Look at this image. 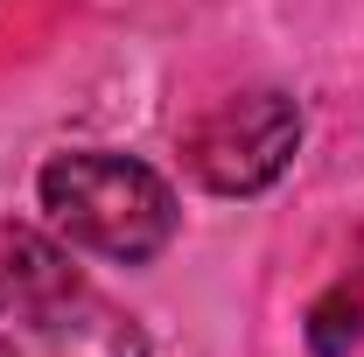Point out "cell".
<instances>
[{"instance_id": "6da1fadb", "label": "cell", "mask_w": 364, "mask_h": 357, "mask_svg": "<svg viewBox=\"0 0 364 357\" xmlns=\"http://www.w3.org/2000/svg\"><path fill=\"white\" fill-rule=\"evenodd\" d=\"M0 357H147V329L56 238L0 224Z\"/></svg>"}, {"instance_id": "7a4b0ae2", "label": "cell", "mask_w": 364, "mask_h": 357, "mask_svg": "<svg viewBox=\"0 0 364 357\" xmlns=\"http://www.w3.org/2000/svg\"><path fill=\"white\" fill-rule=\"evenodd\" d=\"M43 218L56 224V238H70L77 252H98L112 267H147L154 252H168L176 238V189L154 176L134 154H112V147H63L49 154L43 176Z\"/></svg>"}, {"instance_id": "3957f363", "label": "cell", "mask_w": 364, "mask_h": 357, "mask_svg": "<svg viewBox=\"0 0 364 357\" xmlns=\"http://www.w3.org/2000/svg\"><path fill=\"white\" fill-rule=\"evenodd\" d=\"M301 147V105L287 91H238L225 105H210L189 134H182V161L210 196H259L287 176Z\"/></svg>"}, {"instance_id": "277c9868", "label": "cell", "mask_w": 364, "mask_h": 357, "mask_svg": "<svg viewBox=\"0 0 364 357\" xmlns=\"http://www.w3.org/2000/svg\"><path fill=\"white\" fill-rule=\"evenodd\" d=\"M358 343V287H329L309 309V351L316 357H350Z\"/></svg>"}]
</instances>
